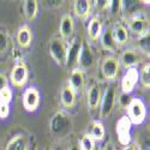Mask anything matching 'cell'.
<instances>
[{"mask_svg":"<svg viewBox=\"0 0 150 150\" xmlns=\"http://www.w3.org/2000/svg\"><path fill=\"white\" fill-rule=\"evenodd\" d=\"M97 3V6H98V8H101V10H108V7H109V3L110 1H108V0H101V1H96Z\"/></svg>","mask_w":150,"mask_h":150,"instance_id":"e575fe53","label":"cell"},{"mask_svg":"<svg viewBox=\"0 0 150 150\" xmlns=\"http://www.w3.org/2000/svg\"><path fill=\"white\" fill-rule=\"evenodd\" d=\"M69 150H81V149H79L78 146H76V145H72V146H71Z\"/></svg>","mask_w":150,"mask_h":150,"instance_id":"ab89813d","label":"cell"},{"mask_svg":"<svg viewBox=\"0 0 150 150\" xmlns=\"http://www.w3.org/2000/svg\"><path fill=\"white\" fill-rule=\"evenodd\" d=\"M45 3H46V5H49L51 7H59V6L62 5L64 1H60L59 0V1H45Z\"/></svg>","mask_w":150,"mask_h":150,"instance_id":"d590c367","label":"cell"},{"mask_svg":"<svg viewBox=\"0 0 150 150\" xmlns=\"http://www.w3.org/2000/svg\"><path fill=\"white\" fill-rule=\"evenodd\" d=\"M40 105V93L35 86H29L23 94V106L28 112H35Z\"/></svg>","mask_w":150,"mask_h":150,"instance_id":"9c48e42d","label":"cell"},{"mask_svg":"<svg viewBox=\"0 0 150 150\" xmlns=\"http://www.w3.org/2000/svg\"><path fill=\"white\" fill-rule=\"evenodd\" d=\"M88 134L94 141H98V142L102 141L105 138V134H106L103 124L101 121H98V120H95V121L90 122L89 129H88Z\"/></svg>","mask_w":150,"mask_h":150,"instance_id":"7402d4cb","label":"cell"},{"mask_svg":"<svg viewBox=\"0 0 150 150\" xmlns=\"http://www.w3.org/2000/svg\"><path fill=\"white\" fill-rule=\"evenodd\" d=\"M59 33H60V39L62 40H70L73 36L74 33V22L71 15H64L61 17L60 25H59Z\"/></svg>","mask_w":150,"mask_h":150,"instance_id":"8fae6325","label":"cell"},{"mask_svg":"<svg viewBox=\"0 0 150 150\" xmlns=\"http://www.w3.org/2000/svg\"><path fill=\"white\" fill-rule=\"evenodd\" d=\"M138 76H139V79H141V83L143 84V86L149 89L150 88V64L149 62L142 67Z\"/></svg>","mask_w":150,"mask_h":150,"instance_id":"484cf974","label":"cell"},{"mask_svg":"<svg viewBox=\"0 0 150 150\" xmlns=\"http://www.w3.org/2000/svg\"><path fill=\"white\" fill-rule=\"evenodd\" d=\"M48 51H49L51 57L53 58V60L58 65L62 66L65 64L67 46L65 45V41L62 39H60V37H54V39H52L48 45Z\"/></svg>","mask_w":150,"mask_h":150,"instance_id":"3957f363","label":"cell"},{"mask_svg":"<svg viewBox=\"0 0 150 150\" xmlns=\"http://www.w3.org/2000/svg\"><path fill=\"white\" fill-rule=\"evenodd\" d=\"M122 150H137V146L133 145V144H129V145H126V146H124Z\"/></svg>","mask_w":150,"mask_h":150,"instance_id":"74e56055","label":"cell"},{"mask_svg":"<svg viewBox=\"0 0 150 150\" xmlns=\"http://www.w3.org/2000/svg\"><path fill=\"white\" fill-rule=\"evenodd\" d=\"M23 11L24 16L28 21H34L37 16V11H39V4L36 0H27L23 4Z\"/></svg>","mask_w":150,"mask_h":150,"instance_id":"cb8c5ba5","label":"cell"},{"mask_svg":"<svg viewBox=\"0 0 150 150\" xmlns=\"http://www.w3.org/2000/svg\"><path fill=\"white\" fill-rule=\"evenodd\" d=\"M101 45H102L103 49H106L108 52H114L117 49V45L113 39V31H112V29H107V30L102 31Z\"/></svg>","mask_w":150,"mask_h":150,"instance_id":"d4e9b609","label":"cell"},{"mask_svg":"<svg viewBox=\"0 0 150 150\" xmlns=\"http://www.w3.org/2000/svg\"><path fill=\"white\" fill-rule=\"evenodd\" d=\"M127 109V118L130 119L131 124L134 125H141L146 117V109L145 105L141 98H131L129 106L126 107Z\"/></svg>","mask_w":150,"mask_h":150,"instance_id":"6da1fadb","label":"cell"},{"mask_svg":"<svg viewBox=\"0 0 150 150\" xmlns=\"http://www.w3.org/2000/svg\"><path fill=\"white\" fill-rule=\"evenodd\" d=\"M70 88L74 91V93H78L82 91L84 89V85H85V77H84V72L81 69H73L71 71L70 74V78H69V84H67Z\"/></svg>","mask_w":150,"mask_h":150,"instance_id":"7c38bea8","label":"cell"},{"mask_svg":"<svg viewBox=\"0 0 150 150\" xmlns=\"http://www.w3.org/2000/svg\"><path fill=\"white\" fill-rule=\"evenodd\" d=\"M10 115V106L8 103L0 102V119H6Z\"/></svg>","mask_w":150,"mask_h":150,"instance_id":"1f68e13d","label":"cell"},{"mask_svg":"<svg viewBox=\"0 0 150 150\" xmlns=\"http://www.w3.org/2000/svg\"><path fill=\"white\" fill-rule=\"evenodd\" d=\"M115 106V86L110 85L106 89L103 96L101 97V108L100 114L102 118H107L114 109Z\"/></svg>","mask_w":150,"mask_h":150,"instance_id":"8992f818","label":"cell"},{"mask_svg":"<svg viewBox=\"0 0 150 150\" xmlns=\"http://www.w3.org/2000/svg\"><path fill=\"white\" fill-rule=\"evenodd\" d=\"M79 146H81V150H94L95 149V141L86 133L79 139Z\"/></svg>","mask_w":150,"mask_h":150,"instance_id":"4316f807","label":"cell"},{"mask_svg":"<svg viewBox=\"0 0 150 150\" xmlns=\"http://www.w3.org/2000/svg\"><path fill=\"white\" fill-rule=\"evenodd\" d=\"M8 48V35L5 29H0V54H4Z\"/></svg>","mask_w":150,"mask_h":150,"instance_id":"f1b7e54d","label":"cell"},{"mask_svg":"<svg viewBox=\"0 0 150 150\" xmlns=\"http://www.w3.org/2000/svg\"><path fill=\"white\" fill-rule=\"evenodd\" d=\"M7 77L5 76L4 73H0V91H1L3 89H5L7 86Z\"/></svg>","mask_w":150,"mask_h":150,"instance_id":"836d02e7","label":"cell"},{"mask_svg":"<svg viewBox=\"0 0 150 150\" xmlns=\"http://www.w3.org/2000/svg\"><path fill=\"white\" fill-rule=\"evenodd\" d=\"M81 46H82V41H79L78 39H76V40H73V41L70 43V46L67 47L65 64H66L69 67H72L74 64H77L78 55H79V51H81Z\"/></svg>","mask_w":150,"mask_h":150,"instance_id":"5bb4252c","label":"cell"},{"mask_svg":"<svg viewBox=\"0 0 150 150\" xmlns=\"http://www.w3.org/2000/svg\"><path fill=\"white\" fill-rule=\"evenodd\" d=\"M108 10H110V12L113 15H119L122 11V3L119 1V0H113V1L109 3V7Z\"/></svg>","mask_w":150,"mask_h":150,"instance_id":"4dcf8cb0","label":"cell"},{"mask_svg":"<svg viewBox=\"0 0 150 150\" xmlns=\"http://www.w3.org/2000/svg\"><path fill=\"white\" fill-rule=\"evenodd\" d=\"M28 67L24 62H17V64L12 67L11 74H10V81L12 85L17 86V88H23L28 82Z\"/></svg>","mask_w":150,"mask_h":150,"instance_id":"5b68a950","label":"cell"},{"mask_svg":"<svg viewBox=\"0 0 150 150\" xmlns=\"http://www.w3.org/2000/svg\"><path fill=\"white\" fill-rule=\"evenodd\" d=\"M29 142L25 134H16L12 137L6 145V150H28Z\"/></svg>","mask_w":150,"mask_h":150,"instance_id":"ac0fdd59","label":"cell"},{"mask_svg":"<svg viewBox=\"0 0 150 150\" xmlns=\"http://www.w3.org/2000/svg\"><path fill=\"white\" fill-rule=\"evenodd\" d=\"M105 150H117V149H115V146H114L113 144H112V143H108V144L106 145Z\"/></svg>","mask_w":150,"mask_h":150,"instance_id":"f35d334b","label":"cell"},{"mask_svg":"<svg viewBox=\"0 0 150 150\" xmlns=\"http://www.w3.org/2000/svg\"><path fill=\"white\" fill-rule=\"evenodd\" d=\"M139 79V76H138V70L136 67H131L129 69L125 74L122 76V79H121V90H122V94H127L130 95L134 86L137 84Z\"/></svg>","mask_w":150,"mask_h":150,"instance_id":"30bf717a","label":"cell"},{"mask_svg":"<svg viewBox=\"0 0 150 150\" xmlns=\"http://www.w3.org/2000/svg\"><path fill=\"white\" fill-rule=\"evenodd\" d=\"M17 42L22 48H28L33 41V33L28 25H23L17 31Z\"/></svg>","mask_w":150,"mask_h":150,"instance_id":"ffe728a7","label":"cell"},{"mask_svg":"<svg viewBox=\"0 0 150 150\" xmlns=\"http://www.w3.org/2000/svg\"><path fill=\"white\" fill-rule=\"evenodd\" d=\"M12 100V91L8 86H6L5 89H3L0 91V102H4V103H8L11 102Z\"/></svg>","mask_w":150,"mask_h":150,"instance_id":"f546056e","label":"cell"},{"mask_svg":"<svg viewBox=\"0 0 150 150\" xmlns=\"http://www.w3.org/2000/svg\"><path fill=\"white\" fill-rule=\"evenodd\" d=\"M88 35L93 41L98 40L102 35V23L97 17H93L88 23Z\"/></svg>","mask_w":150,"mask_h":150,"instance_id":"603a6c76","label":"cell"},{"mask_svg":"<svg viewBox=\"0 0 150 150\" xmlns=\"http://www.w3.org/2000/svg\"><path fill=\"white\" fill-rule=\"evenodd\" d=\"M60 101L65 108H72L76 102V93H74L69 85L62 86L60 91Z\"/></svg>","mask_w":150,"mask_h":150,"instance_id":"44dd1931","label":"cell"},{"mask_svg":"<svg viewBox=\"0 0 150 150\" xmlns=\"http://www.w3.org/2000/svg\"><path fill=\"white\" fill-rule=\"evenodd\" d=\"M129 29L137 36H142L144 33H146L149 30L148 23L146 21L141 17V16H133L132 18H130L129 21Z\"/></svg>","mask_w":150,"mask_h":150,"instance_id":"9a60e30c","label":"cell"},{"mask_svg":"<svg viewBox=\"0 0 150 150\" xmlns=\"http://www.w3.org/2000/svg\"><path fill=\"white\" fill-rule=\"evenodd\" d=\"M119 62H121L122 66H125L126 69H131L141 62V55L136 49L130 48V49H126L125 52H122Z\"/></svg>","mask_w":150,"mask_h":150,"instance_id":"4fadbf2b","label":"cell"},{"mask_svg":"<svg viewBox=\"0 0 150 150\" xmlns=\"http://www.w3.org/2000/svg\"><path fill=\"white\" fill-rule=\"evenodd\" d=\"M130 101H131L130 95H127V94H122V95H121V97H120V103H121L124 107H127L129 103H130Z\"/></svg>","mask_w":150,"mask_h":150,"instance_id":"d6a6232c","label":"cell"},{"mask_svg":"<svg viewBox=\"0 0 150 150\" xmlns=\"http://www.w3.org/2000/svg\"><path fill=\"white\" fill-rule=\"evenodd\" d=\"M86 102H88V107L91 110H95L100 102H101V90H100V86L97 84L91 85L88 89L86 93Z\"/></svg>","mask_w":150,"mask_h":150,"instance_id":"2e32d148","label":"cell"},{"mask_svg":"<svg viewBox=\"0 0 150 150\" xmlns=\"http://www.w3.org/2000/svg\"><path fill=\"white\" fill-rule=\"evenodd\" d=\"M45 150H51V149H49V148H46V149H45Z\"/></svg>","mask_w":150,"mask_h":150,"instance_id":"b9f144b4","label":"cell"},{"mask_svg":"<svg viewBox=\"0 0 150 150\" xmlns=\"http://www.w3.org/2000/svg\"><path fill=\"white\" fill-rule=\"evenodd\" d=\"M112 31H113V39H114V42H115L117 47L118 46H124V45L127 43L129 31L121 23H117L114 25V28L112 29Z\"/></svg>","mask_w":150,"mask_h":150,"instance_id":"d6986e66","label":"cell"},{"mask_svg":"<svg viewBox=\"0 0 150 150\" xmlns=\"http://www.w3.org/2000/svg\"><path fill=\"white\" fill-rule=\"evenodd\" d=\"M131 126L132 124L127 115L121 117L118 122H117V136H118V141L121 145L126 146L131 144Z\"/></svg>","mask_w":150,"mask_h":150,"instance_id":"277c9868","label":"cell"},{"mask_svg":"<svg viewBox=\"0 0 150 150\" xmlns=\"http://www.w3.org/2000/svg\"><path fill=\"white\" fill-rule=\"evenodd\" d=\"M149 40H150V33H149V30L146 33H144L142 36H139V40H138V45H139L141 51H143L148 55H149V49H150Z\"/></svg>","mask_w":150,"mask_h":150,"instance_id":"83f0119b","label":"cell"},{"mask_svg":"<svg viewBox=\"0 0 150 150\" xmlns=\"http://www.w3.org/2000/svg\"><path fill=\"white\" fill-rule=\"evenodd\" d=\"M54 150H65V149H64V148H60V146H59V148H55Z\"/></svg>","mask_w":150,"mask_h":150,"instance_id":"60d3db41","label":"cell"},{"mask_svg":"<svg viewBox=\"0 0 150 150\" xmlns=\"http://www.w3.org/2000/svg\"><path fill=\"white\" fill-rule=\"evenodd\" d=\"M119 67H120V62H119L118 58H115V57L105 58L101 64V73H102L103 78L108 79V81L115 79L119 73Z\"/></svg>","mask_w":150,"mask_h":150,"instance_id":"52a82bcc","label":"cell"},{"mask_svg":"<svg viewBox=\"0 0 150 150\" xmlns=\"http://www.w3.org/2000/svg\"><path fill=\"white\" fill-rule=\"evenodd\" d=\"M139 149H141V150H149V138H145V139H144V142H143V144L139 146Z\"/></svg>","mask_w":150,"mask_h":150,"instance_id":"8d00e7d4","label":"cell"},{"mask_svg":"<svg viewBox=\"0 0 150 150\" xmlns=\"http://www.w3.org/2000/svg\"><path fill=\"white\" fill-rule=\"evenodd\" d=\"M49 129L54 136H64L71 129V120L64 112H57L51 119Z\"/></svg>","mask_w":150,"mask_h":150,"instance_id":"7a4b0ae2","label":"cell"},{"mask_svg":"<svg viewBox=\"0 0 150 150\" xmlns=\"http://www.w3.org/2000/svg\"><path fill=\"white\" fill-rule=\"evenodd\" d=\"M77 62L79 64V66H81L79 69L82 71L93 67L94 64H95V55L93 53V49H91L90 45L86 42V41H83L82 42L79 55H78V61Z\"/></svg>","mask_w":150,"mask_h":150,"instance_id":"ba28073f","label":"cell"},{"mask_svg":"<svg viewBox=\"0 0 150 150\" xmlns=\"http://www.w3.org/2000/svg\"><path fill=\"white\" fill-rule=\"evenodd\" d=\"M91 3L88 0H76L73 4V12L78 18L86 19L90 15Z\"/></svg>","mask_w":150,"mask_h":150,"instance_id":"e0dca14e","label":"cell"}]
</instances>
